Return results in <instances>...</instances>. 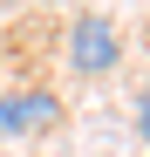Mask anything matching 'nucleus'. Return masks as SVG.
<instances>
[{"mask_svg":"<svg viewBox=\"0 0 150 157\" xmlns=\"http://www.w3.org/2000/svg\"><path fill=\"white\" fill-rule=\"evenodd\" d=\"M62 123V96L55 89H7L0 96V137H41Z\"/></svg>","mask_w":150,"mask_h":157,"instance_id":"2","label":"nucleus"},{"mask_svg":"<svg viewBox=\"0 0 150 157\" xmlns=\"http://www.w3.org/2000/svg\"><path fill=\"white\" fill-rule=\"evenodd\" d=\"M68 68L75 75H116L123 68V28L103 21V14L68 21Z\"/></svg>","mask_w":150,"mask_h":157,"instance_id":"1","label":"nucleus"}]
</instances>
